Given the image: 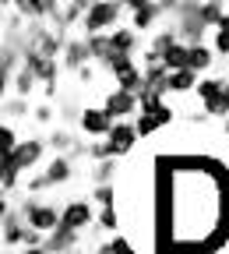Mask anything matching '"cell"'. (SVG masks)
Here are the masks:
<instances>
[{"instance_id": "obj_2", "label": "cell", "mask_w": 229, "mask_h": 254, "mask_svg": "<svg viewBox=\"0 0 229 254\" xmlns=\"http://www.w3.org/2000/svg\"><path fill=\"white\" fill-rule=\"evenodd\" d=\"M18 212H21V219L28 222V226L36 233H43V237H53L60 230V219H63V208H57L53 201H43L39 194H28L18 205Z\"/></svg>"}, {"instance_id": "obj_29", "label": "cell", "mask_w": 229, "mask_h": 254, "mask_svg": "<svg viewBox=\"0 0 229 254\" xmlns=\"http://www.w3.org/2000/svg\"><path fill=\"white\" fill-rule=\"evenodd\" d=\"M152 117H155V124H159V127H170V124L176 120V110H173L170 103H159V106L152 110Z\"/></svg>"}, {"instance_id": "obj_12", "label": "cell", "mask_w": 229, "mask_h": 254, "mask_svg": "<svg viewBox=\"0 0 229 254\" xmlns=\"http://www.w3.org/2000/svg\"><path fill=\"white\" fill-rule=\"evenodd\" d=\"M78 244H81V233H74V230H67V226H60L53 237H46L43 247H46L50 254H74Z\"/></svg>"}, {"instance_id": "obj_23", "label": "cell", "mask_w": 229, "mask_h": 254, "mask_svg": "<svg viewBox=\"0 0 229 254\" xmlns=\"http://www.w3.org/2000/svg\"><path fill=\"white\" fill-rule=\"evenodd\" d=\"M21 145V138H18V131L4 120V127H0V159L4 155H14V148Z\"/></svg>"}, {"instance_id": "obj_26", "label": "cell", "mask_w": 229, "mask_h": 254, "mask_svg": "<svg viewBox=\"0 0 229 254\" xmlns=\"http://www.w3.org/2000/svg\"><path fill=\"white\" fill-rule=\"evenodd\" d=\"M18 184H21V173H18L14 166H0V190H4V198L14 194Z\"/></svg>"}, {"instance_id": "obj_31", "label": "cell", "mask_w": 229, "mask_h": 254, "mask_svg": "<svg viewBox=\"0 0 229 254\" xmlns=\"http://www.w3.org/2000/svg\"><path fill=\"white\" fill-rule=\"evenodd\" d=\"M57 113H53V106L50 103H43V106H36V110H32V120H36V124H50Z\"/></svg>"}, {"instance_id": "obj_18", "label": "cell", "mask_w": 229, "mask_h": 254, "mask_svg": "<svg viewBox=\"0 0 229 254\" xmlns=\"http://www.w3.org/2000/svg\"><path fill=\"white\" fill-rule=\"evenodd\" d=\"M46 145H50L57 155H71V152H74V145H78V138H74L71 131H63V127H57V131L46 138Z\"/></svg>"}, {"instance_id": "obj_34", "label": "cell", "mask_w": 229, "mask_h": 254, "mask_svg": "<svg viewBox=\"0 0 229 254\" xmlns=\"http://www.w3.org/2000/svg\"><path fill=\"white\" fill-rule=\"evenodd\" d=\"M215 32H229V11H226V18L219 21V28H215Z\"/></svg>"}, {"instance_id": "obj_21", "label": "cell", "mask_w": 229, "mask_h": 254, "mask_svg": "<svg viewBox=\"0 0 229 254\" xmlns=\"http://www.w3.org/2000/svg\"><path fill=\"white\" fill-rule=\"evenodd\" d=\"M92 205H95V208H116V187H113V184L92 187Z\"/></svg>"}, {"instance_id": "obj_7", "label": "cell", "mask_w": 229, "mask_h": 254, "mask_svg": "<svg viewBox=\"0 0 229 254\" xmlns=\"http://www.w3.org/2000/svg\"><path fill=\"white\" fill-rule=\"evenodd\" d=\"M110 117H113V124H123V120H130V117H138L141 113V103H138V95H130V92H120V88H110L106 95H103V103H99Z\"/></svg>"}, {"instance_id": "obj_32", "label": "cell", "mask_w": 229, "mask_h": 254, "mask_svg": "<svg viewBox=\"0 0 229 254\" xmlns=\"http://www.w3.org/2000/svg\"><path fill=\"white\" fill-rule=\"evenodd\" d=\"M92 254H116V251H113V240H106V244H95V247H92Z\"/></svg>"}, {"instance_id": "obj_9", "label": "cell", "mask_w": 229, "mask_h": 254, "mask_svg": "<svg viewBox=\"0 0 229 254\" xmlns=\"http://www.w3.org/2000/svg\"><path fill=\"white\" fill-rule=\"evenodd\" d=\"M78 127H81V134H85V138H92V141H106L110 131H113V117H110L103 106H85Z\"/></svg>"}, {"instance_id": "obj_5", "label": "cell", "mask_w": 229, "mask_h": 254, "mask_svg": "<svg viewBox=\"0 0 229 254\" xmlns=\"http://www.w3.org/2000/svg\"><path fill=\"white\" fill-rule=\"evenodd\" d=\"M50 152L46 138H21V145L14 148V155H4L0 166H14L18 173H32L43 166V155Z\"/></svg>"}, {"instance_id": "obj_28", "label": "cell", "mask_w": 229, "mask_h": 254, "mask_svg": "<svg viewBox=\"0 0 229 254\" xmlns=\"http://www.w3.org/2000/svg\"><path fill=\"white\" fill-rule=\"evenodd\" d=\"M88 159H92V163H106V159H116V155H113L110 141H92L88 145Z\"/></svg>"}, {"instance_id": "obj_33", "label": "cell", "mask_w": 229, "mask_h": 254, "mask_svg": "<svg viewBox=\"0 0 229 254\" xmlns=\"http://www.w3.org/2000/svg\"><path fill=\"white\" fill-rule=\"evenodd\" d=\"M18 254H50V251H46V247H21Z\"/></svg>"}, {"instance_id": "obj_24", "label": "cell", "mask_w": 229, "mask_h": 254, "mask_svg": "<svg viewBox=\"0 0 229 254\" xmlns=\"http://www.w3.org/2000/svg\"><path fill=\"white\" fill-rule=\"evenodd\" d=\"M95 226H99L103 233H120V212L116 208H99V219H95Z\"/></svg>"}, {"instance_id": "obj_14", "label": "cell", "mask_w": 229, "mask_h": 254, "mask_svg": "<svg viewBox=\"0 0 229 254\" xmlns=\"http://www.w3.org/2000/svg\"><path fill=\"white\" fill-rule=\"evenodd\" d=\"M215 60H219L215 50H212L208 43H201V46H190V64H187V67L198 74V78H208V71H212Z\"/></svg>"}, {"instance_id": "obj_13", "label": "cell", "mask_w": 229, "mask_h": 254, "mask_svg": "<svg viewBox=\"0 0 229 254\" xmlns=\"http://www.w3.org/2000/svg\"><path fill=\"white\" fill-rule=\"evenodd\" d=\"M110 39H113V50H116V57H138V46H141V39H138V32L130 28V25H120L116 32H110Z\"/></svg>"}, {"instance_id": "obj_3", "label": "cell", "mask_w": 229, "mask_h": 254, "mask_svg": "<svg viewBox=\"0 0 229 254\" xmlns=\"http://www.w3.org/2000/svg\"><path fill=\"white\" fill-rule=\"evenodd\" d=\"M226 85H229L226 74H208V78L198 81V99H201V110H205L208 120H229Z\"/></svg>"}, {"instance_id": "obj_30", "label": "cell", "mask_w": 229, "mask_h": 254, "mask_svg": "<svg viewBox=\"0 0 229 254\" xmlns=\"http://www.w3.org/2000/svg\"><path fill=\"white\" fill-rule=\"evenodd\" d=\"M212 50H215V57H229V32H212Z\"/></svg>"}, {"instance_id": "obj_6", "label": "cell", "mask_w": 229, "mask_h": 254, "mask_svg": "<svg viewBox=\"0 0 229 254\" xmlns=\"http://www.w3.org/2000/svg\"><path fill=\"white\" fill-rule=\"evenodd\" d=\"M127 11H130V28H134L138 36L141 32H152L162 18H166V4H155V0H127Z\"/></svg>"}, {"instance_id": "obj_10", "label": "cell", "mask_w": 229, "mask_h": 254, "mask_svg": "<svg viewBox=\"0 0 229 254\" xmlns=\"http://www.w3.org/2000/svg\"><path fill=\"white\" fill-rule=\"evenodd\" d=\"M92 64V53H88V39L81 36H71L67 43H63V57H60V67L63 71H71V74H81L85 67Z\"/></svg>"}, {"instance_id": "obj_35", "label": "cell", "mask_w": 229, "mask_h": 254, "mask_svg": "<svg viewBox=\"0 0 229 254\" xmlns=\"http://www.w3.org/2000/svg\"><path fill=\"white\" fill-rule=\"evenodd\" d=\"M4 254H11V251H4Z\"/></svg>"}, {"instance_id": "obj_27", "label": "cell", "mask_w": 229, "mask_h": 254, "mask_svg": "<svg viewBox=\"0 0 229 254\" xmlns=\"http://www.w3.org/2000/svg\"><path fill=\"white\" fill-rule=\"evenodd\" d=\"M134 127H138V138H155V134L162 131L152 113H138V117H134Z\"/></svg>"}, {"instance_id": "obj_1", "label": "cell", "mask_w": 229, "mask_h": 254, "mask_svg": "<svg viewBox=\"0 0 229 254\" xmlns=\"http://www.w3.org/2000/svg\"><path fill=\"white\" fill-rule=\"evenodd\" d=\"M127 14V4H116V0H99V4H88V14L81 21V36H110V32H116Z\"/></svg>"}, {"instance_id": "obj_19", "label": "cell", "mask_w": 229, "mask_h": 254, "mask_svg": "<svg viewBox=\"0 0 229 254\" xmlns=\"http://www.w3.org/2000/svg\"><path fill=\"white\" fill-rule=\"evenodd\" d=\"M116 173H120L116 159H106V163H92V184H95V187H99V184H113Z\"/></svg>"}, {"instance_id": "obj_20", "label": "cell", "mask_w": 229, "mask_h": 254, "mask_svg": "<svg viewBox=\"0 0 229 254\" xmlns=\"http://www.w3.org/2000/svg\"><path fill=\"white\" fill-rule=\"evenodd\" d=\"M36 85H39V78H36V74H32L28 67H21L11 88H14V95H18V99H28V95H32V92H36Z\"/></svg>"}, {"instance_id": "obj_22", "label": "cell", "mask_w": 229, "mask_h": 254, "mask_svg": "<svg viewBox=\"0 0 229 254\" xmlns=\"http://www.w3.org/2000/svg\"><path fill=\"white\" fill-rule=\"evenodd\" d=\"M4 117L11 120H25L28 117V99H18V95H4Z\"/></svg>"}, {"instance_id": "obj_16", "label": "cell", "mask_w": 229, "mask_h": 254, "mask_svg": "<svg viewBox=\"0 0 229 254\" xmlns=\"http://www.w3.org/2000/svg\"><path fill=\"white\" fill-rule=\"evenodd\" d=\"M198 74L194 71H173L170 74V95H187V92H198Z\"/></svg>"}, {"instance_id": "obj_8", "label": "cell", "mask_w": 229, "mask_h": 254, "mask_svg": "<svg viewBox=\"0 0 229 254\" xmlns=\"http://www.w3.org/2000/svg\"><path fill=\"white\" fill-rule=\"evenodd\" d=\"M95 219H99V208H95L92 201H85V198H74V201L63 205L60 226H67V230H74V233H85L88 226H95Z\"/></svg>"}, {"instance_id": "obj_11", "label": "cell", "mask_w": 229, "mask_h": 254, "mask_svg": "<svg viewBox=\"0 0 229 254\" xmlns=\"http://www.w3.org/2000/svg\"><path fill=\"white\" fill-rule=\"evenodd\" d=\"M110 148H113V155L120 159V155H130L134 152V145H138V127H134V120H123V124H113V131H110Z\"/></svg>"}, {"instance_id": "obj_4", "label": "cell", "mask_w": 229, "mask_h": 254, "mask_svg": "<svg viewBox=\"0 0 229 254\" xmlns=\"http://www.w3.org/2000/svg\"><path fill=\"white\" fill-rule=\"evenodd\" d=\"M71 177H74V163H71L67 155H53L50 163L25 184V190H28V194H36V190H57V187L67 184Z\"/></svg>"}, {"instance_id": "obj_25", "label": "cell", "mask_w": 229, "mask_h": 254, "mask_svg": "<svg viewBox=\"0 0 229 254\" xmlns=\"http://www.w3.org/2000/svg\"><path fill=\"white\" fill-rule=\"evenodd\" d=\"M198 11H201V18H205V25H208V28L215 32V28H219V21L226 18V11H229V7H226V4H212V0H208V4H201Z\"/></svg>"}, {"instance_id": "obj_17", "label": "cell", "mask_w": 229, "mask_h": 254, "mask_svg": "<svg viewBox=\"0 0 229 254\" xmlns=\"http://www.w3.org/2000/svg\"><path fill=\"white\" fill-rule=\"evenodd\" d=\"M145 88L159 92L162 99L170 95V71L166 67H145Z\"/></svg>"}, {"instance_id": "obj_15", "label": "cell", "mask_w": 229, "mask_h": 254, "mask_svg": "<svg viewBox=\"0 0 229 254\" xmlns=\"http://www.w3.org/2000/svg\"><path fill=\"white\" fill-rule=\"evenodd\" d=\"M88 53H92V64H99V71H103L106 64L116 57V50H113V39H110V36H88Z\"/></svg>"}]
</instances>
